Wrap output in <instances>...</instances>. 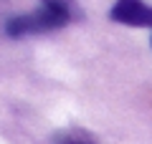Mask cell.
I'll list each match as a JSON object with an SVG mask.
<instances>
[{"label":"cell","mask_w":152,"mask_h":144,"mask_svg":"<svg viewBox=\"0 0 152 144\" xmlns=\"http://www.w3.org/2000/svg\"><path fill=\"white\" fill-rule=\"evenodd\" d=\"M79 15L76 8H66V5H46L41 3V8H36L33 13H20L13 15L5 23V33L10 38H26V36H36V33H46V31H56L64 28L66 23H71V18Z\"/></svg>","instance_id":"6da1fadb"},{"label":"cell","mask_w":152,"mask_h":144,"mask_svg":"<svg viewBox=\"0 0 152 144\" xmlns=\"http://www.w3.org/2000/svg\"><path fill=\"white\" fill-rule=\"evenodd\" d=\"M109 18L132 28H152V5H147L145 0H117L109 10Z\"/></svg>","instance_id":"7a4b0ae2"},{"label":"cell","mask_w":152,"mask_h":144,"mask_svg":"<svg viewBox=\"0 0 152 144\" xmlns=\"http://www.w3.org/2000/svg\"><path fill=\"white\" fill-rule=\"evenodd\" d=\"M53 144H94L89 137L84 134H76V132H64V134H56Z\"/></svg>","instance_id":"3957f363"},{"label":"cell","mask_w":152,"mask_h":144,"mask_svg":"<svg viewBox=\"0 0 152 144\" xmlns=\"http://www.w3.org/2000/svg\"><path fill=\"white\" fill-rule=\"evenodd\" d=\"M41 3H46V5H66V8H76L74 0H41ZM79 10V8H76Z\"/></svg>","instance_id":"277c9868"}]
</instances>
